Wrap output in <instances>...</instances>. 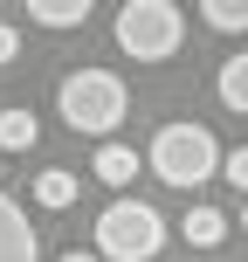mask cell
I'll return each instance as SVG.
<instances>
[{
	"instance_id": "obj_11",
	"label": "cell",
	"mask_w": 248,
	"mask_h": 262,
	"mask_svg": "<svg viewBox=\"0 0 248 262\" xmlns=\"http://www.w3.org/2000/svg\"><path fill=\"white\" fill-rule=\"evenodd\" d=\"M90 172H97L104 186H131V180H138V152H131V145H104Z\"/></svg>"
},
{
	"instance_id": "obj_8",
	"label": "cell",
	"mask_w": 248,
	"mask_h": 262,
	"mask_svg": "<svg viewBox=\"0 0 248 262\" xmlns=\"http://www.w3.org/2000/svg\"><path fill=\"white\" fill-rule=\"evenodd\" d=\"M90 7L97 0H28V21H41V28H83Z\"/></svg>"
},
{
	"instance_id": "obj_14",
	"label": "cell",
	"mask_w": 248,
	"mask_h": 262,
	"mask_svg": "<svg viewBox=\"0 0 248 262\" xmlns=\"http://www.w3.org/2000/svg\"><path fill=\"white\" fill-rule=\"evenodd\" d=\"M14 55H21V35H14V28H7V21H0V69H7V62H14Z\"/></svg>"
},
{
	"instance_id": "obj_10",
	"label": "cell",
	"mask_w": 248,
	"mask_h": 262,
	"mask_svg": "<svg viewBox=\"0 0 248 262\" xmlns=\"http://www.w3.org/2000/svg\"><path fill=\"white\" fill-rule=\"evenodd\" d=\"M179 235L193 242V249H221V242H228V214H221V207H193Z\"/></svg>"
},
{
	"instance_id": "obj_2",
	"label": "cell",
	"mask_w": 248,
	"mask_h": 262,
	"mask_svg": "<svg viewBox=\"0 0 248 262\" xmlns=\"http://www.w3.org/2000/svg\"><path fill=\"white\" fill-rule=\"evenodd\" d=\"M145 166H152L166 186L193 193V186H207L214 172H221V145H214L207 124L179 118V124H159V138H152V152H145Z\"/></svg>"
},
{
	"instance_id": "obj_16",
	"label": "cell",
	"mask_w": 248,
	"mask_h": 262,
	"mask_svg": "<svg viewBox=\"0 0 248 262\" xmlns=\"http://www.w3.org/2000/svg\"><path fill=\"white\" fill-rule=\"evenodd\" d=\"M241 235H248V193H241Z\"/></svg>"
},
{
	"instance_id": "obj_7",
	"label": "cell",
	"mask_w": 248,
	"mask_h": 262,
	"mask_svg": "<svg viewBox=\"0 0 248 262\" xmlns=\"http://www.w3.org/2000/svg\"><path fill=\"white\" fill-rule=\"evenodd\" d=\"M35 138H41V118L28 104H7V111H0V152H28Z\"/></svg>"
},
{
	"instance_id": "obj_3",
	"label": "cell",
	"mask_w": 248,
	"mask_h": 262,
	"mask_svg": "<svg viewBox=\"0 0 248 262\" xmlns=\"http://www.w3.org/2000/svg\"><path fill=\"white\" fill-rule=\"evenodd\" d=\"M166 249V214L152 200H110L97 214V255L104 262H152Z\"/></svg>"
},
{
	"instance_id": "obj_1",
	"label": "cell",
	"mask_w": 248,
	"mask_h": 262,
	"mask_svg": "<svg viewBox=\"0 0 248 262\" xmlns=\"http://www.w3.org/2000/svg\"><path fill=\"white\" fill-rule=\"evenodd\" d=\"M55 111H62V124L76 138H110L124 124V111H131V90L110 69H69L62 90H55Z\"/></svg>"
},
{
	"instance_id": "obj_12",
	"label": "cell",
	"mask_w": 248,
	"mask_h": 262,
	"mask_svg": "<svg viewBox=\"0 0 248 262\" xmlns=\"http://www.w3.org/2000/svg\"><path fill=\"white\" fill-rule=\"evenodd\" d=\"M200 14H207V28H221V35H248V0H200Z\"/></svg>"
},
{
	"instance_id": "obj_15",
	"label": "cell",
	"mask_w": 248,
	"mask_h": 262,
	"mask_svg": "<svg viewBox=\"0 0 248 262\" xmlns=\"http://www.w3.org/2000/svg\"><path fill=\"white\" fill-rule=\"evenodd\" d=\"M55 262H104V255H97V249H62Z\"/></svg>"
},
{
	"instance_id": "obj_5",
	"label": "cell",
	"mask_w": 248,
	"mask_h": 262,
	"mask_svg": "<svg viewBox=\"0 0 248 262\" xmlns=\"http://www.w3.org/2000/svg\"><path fill=\"white\" fill-rule=\"evenodd\" d=\"M0 262H41V235L28 228V207L0 193Z\"/></svg>"
},
{
	"instance_id": "obj_6",
	"label": "cell",
	"mask_w": 248,
	"mask_h": 262,
	"mask_svg": "<svg viewBox=\"0 0 248 262\" xmlns=\"http://www.w3.org/2000/svg\"><path fill=\"white\" fill-rule=\"evenodd\" d=\"M76 193H83V180H76L69 166H41V172H35V207L62 214V207H76Z\"/></svg>"
},
{
	"instance_id": "obj_13",
	"label": "cell",
	"mask_w": 248,
	"mask_h": 262,
	"mask_svg": "<svg viewBox=\"0 0 248 262\" xmlns=\"http://www.w3.org/2000/svg\"><path fill=\"white\" fill-rule=\"evenodd\" d=\"M221 180H235L248 193V145H235V152H221Z\"/></svg>"
},
{
	"instance_id": "obj_9",
	"label": "cell",
	"mask_w": 248,
	"mask_h": 262,
	"mask_svg": "<svg viewBox=\"0 0 248 262\" xmlns=\"http://www.w3.org/2000/svg\"><path fill=\"white\" fill-rule=\"evenodd\" d=\"M214 90H221V104L235 111V118H248V55H228L221 76H214Z\"/></svg>"
},
{
	"instance_id": "obj_4",
	"label": "cell",
	"mask_w": 248,
	"mask_h": 262,
	"mask_svg": "<svg viewBox=\"0 0 248 262\" xmlns=\"http://www.w3.org/2000/svg\"><path fill=\"white\" fill-rule=\"evenodd\" d=\"M186 41V14L172 0H124L118 7V49L131 62H166Z\"/></svg>"
}]
</instances>
